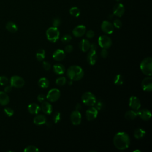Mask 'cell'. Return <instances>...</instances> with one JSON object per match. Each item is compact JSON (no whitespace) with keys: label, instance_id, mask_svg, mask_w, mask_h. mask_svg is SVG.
<instances>
[{"label":"cell","instance_id":"d6a6232c","mask_svg":"<svg viewBox=\"0 0 152 152\" xmlns=\"http://www.w3.org/2000/svg\"><path fill=\"white\" fill-rule=\"evenodd\" d=\"M66 83V78L64 77H61L56 80V84L59 86H62Z\"/></svg>","mask_w":152,"mask_h":152},{"label":"cell","instance_id":"60d3db41","mask_svg":"<svg viewBox=\"0 0 152 152\" xmlns=\"http://www.w3.org/2000/svg\"><path fill=\"white\" fill-rule=\"evenodd\" d=\"M43 67L46 71H49L50 69L51 66L49 62L45 61L43 62Z\"/></svg>","mask_w":152,"mask_h":152},{"label":"cell","instance_id":"ab89813d","mask_svg":"<svg viewBox=\"0 0 152 152\" xmlns=\"http://www.w3.org/2000/svg\"><path fill=\"white\" fill-rule=\"evenodd\" d=\"M60 24H61V20L59 18H55L52 21L53 27H58L60 25Z\"/></svg>","mask_w":152,"mask_h":152},{"label":"cell","instance_id":"4316f807","mask_svg":"<svg viewBox=\"0 0 152 152\" xmlns=\"http://www.w3.org/2000/svg\"><path fill=\"white\" fill-rule=\"evenodd\" d=\"M137 112L133 110H129L125 113V118L128 120H133L137 116Z\"/></svg>","mask_w":152,"mask_h":152},{"label":"cell","instance_id":"74e56055","mask_svg":"<svg viewBox=\"0 0 152 152\" xmlns=\"http://www.w3.org/2000/svg\"><path fill=\"white\" fill-rule=\"evenodd\" d=\"M113 26H114L116 28H121V27H122V21H121L120 20H119V19H115V20H114V21H113Z\"/></svg>","mask_w":152,"mask_h":152},{"label":"cell","instance_id":"7bdbcfd3","mask_svg":"<svg viewBox=\"0 0 152 152\" xmlns=\"http://www.w3.org/2000/svg\"><path fill=\"white\" fill-rule=\"evenodd\" d=\"M94 36V31L93 30H90L87 31V33H86V36H87V38L91 39V38L93 37Z\"/></svg>","mask_w":152,"mask_h":152},{"label":"cell","instance_id":"5bb4252c","mask_svg":"<svg viewBox=\"0 0 152 152\" xmlns=\"http://www.w3.org/2000/svg\"><path fill=\"white\" fill-rule=\"evenodd\" d=\"M125 12V8L123 4L121 3L116 4L113 8V13L115 15L121 17L123 15Z\"/></svg>","mask_w":152,"mask_h":152},{"label":"cell","instance_id":"1f68e13d","mask_svg":"<svg viewBox=\"0 0 152 152\" xmlns=\"http://www.w3.org/2000/svg\"><path fill=\"white\" fill-rule=\"evenodd\" d=\"M24 152H36V151H39V150L36 146L29 145L25 148V149L24 150Z\"/></svg>","mask_w":152,"mask_h":152},{"label":"cell","instance_id":"9c48e42d","mask_svg":"<svg viewBox=\"0 0 152 152\" xmlns=\"http://www.w3.org/2000/svg\"><path fill=\"white\" fill-rule=\"evenodd\" d=\"M11 86L16 88H21L24 85V80L23 78L18 75H14L10 80Z\"/></svg>","mask_w":152,"mask_h":152},{"label":"cell","instance_id":"f1b7e54d","mask_svg":"<svg viewBox=\"0 0 152 152\" xmlns=\"http://www.w3.org/2000/svg\"><path fill=\"white\" fill-rule=\"evenodd\" d=\"M36 59L39 61H42L45 57V52L43 49H39L36 53Z\"/></svg>","mask_w":152,"mask_h":152},{"label":"cell","instance_id":"c3c4849f","mask_svg":"<svg viewBox=\"0 0 152 152\" xmlns=\"http://www.w3.org/2000/svg\"><path fill=\"white\" fill-rule=\"evenodd\" d=\"M116 2H119L121 0H115Z\"/></svg>","mask_w":152,"mask_h":152},{"label":"cell","instance_id":"3957f363","mask_svg":"<svg viewBox=\"0 0 152 152\" xmlns=\"http://www.w3.org/2000/svg\"><path fill=\"white\" fill-rule=\"evenodd\" d=\"M140 69L142 72L148 76L152 74V59L151 57H147L144 59L140 64Z\"/></svg>","mask_w":152,"mask_h":152},{"label":"cell","instance_id":"e575fe53","mask_svg":"<svg viewBox=\"0 0 152 152\" xmlns=\"http://www.w3.org/2000/svg\"><path fill=\"white\" fill-rule=\"evenodd\" d=\"M72 39V37L69 34H65L61 38V41L64 43H67L69 42Z\"/></svg>","mask_w":152,"mask_h":152},{"label":"cell","instance_id":"f6af8a7d","mask_svg":"<svg viewBox=\"0 0 152 152\" xmlns=\"http://www.w3.org/2000/svg\"><path fill=\"white\" fill-rule=\"evenodd\" d=\"M45 99V96L43 94H39L37 96V100L40 102H43Z\"/></svg>","mask_w":152,"mask_h":152},{"label":"cell","instance_id":"836d02e7","mask_svg":"<svg viewBox=\"0 0 152 152\" xmlns=\"http://www.w3.org/2000/svg\"><path fill=\"white\" fill-rule=\"evenodd\" d=\"M94 105H95V107H96L97 110H101V109H102L104 107V106L103 102L102 100H98V101L96 100V102Z\"/></svg>","mask_w":152,"mask_h":152},{"label":"cell","instance_id":"7dc6e473","mask_svg":"<svg viewBox=\"0 0 152 152\" xmlns=\"http://www.w3.org/2000/svg\"><path fill=\"white\" fill-rule=\"evenodd\" d=\"M80 107H81V106H80V104H78L77 105V106H76V109H78L80 108Z\"/></svg>","mask_w":152,"mask_h":152},{"label":"cell","instance_id":"7402d4cb","mask_svg":"<svg viewBox=\"0 0 152 152\" xmlns=\"http://www.w3.org/2000/svg\"><path fill=\"white\" fill-rule=\"evenodd\" d=\"M28 110L31 114H37L40 110V107L36 103H31L28 106Z\"/></svg>","mask_w":152,"mask_h":152},{"label":"cell","instance_id":"277c9868","mask_svg":"<svg viewBox=\"0 0 152 152\" xmlns=\"http://www.w3.org/2000/svg\"><path fill=\"white\" fill-rule=\"evenodd\" d=\"M97 45L96 43H93L90 45V51L87 55V61L90 65H93L97 61V55L96 53L97 50Z\"/></svg>","mask_w":152,"mask_h":152},{"label":"cell","instance_id":"83f0119b","mask_svg":"<svg viewBox=\"0 0 152 152\" xmlns=\"http://www.w3.org/2000/svg\"><path fill=\"white\" fill-rule=\"evenodd\" d=\"M38 85L43 88H48L49 86V82L48 80L46 78H41L38 81Z\"/></svg>","mask_w":152,"mask_h":152},{"label":"cell","instance_id":"cb8c5ba5","mask_svg":"<svg viewBox=\"0 0 152 152\" xmlns=\"http://www.w3.org/2000/svg\"><path fill=\"white\" fill-rule=\"evenodd\" d=\"M5 27H6V29L11 33H15L18 30L17 26L14 22H12V21L8 22L6 24Z\"/></svg>","mask_w":152,"mask_h":152},{"label":"cell","instance_id":"ee69618b","mask_svg":"<svg viewBox=\"0 0 152 152\" xmlns=\"http://www.w3.org/2000/svg\"><path fill=\"white\" fill-rule=\"evenodd\" d=\"M73 50V47L72 45H68L67 46H65V50L66 52H68V53H69L71 52H72Z\"/></svg>","mask_w":152,"mask_h":152},{"label":"cell","instance_id":"ac0fdd59","mask_svg":"<svg viewBox=\"0 0 152 152\" xmlns=\"http://www.w3.org/2000/svg\"><path fill=\"white\" fill-rule=\"evenodd\" d=\"M52 57L55 61H61L65 58V53L63 50L57 49L53 52Z\"/></svg>","mask_w":152,"mask_h":152},{"label":"cell","instance_id":"8992f818","mask_svg":"<svg viewBox=\"0 0 152 152\" xmlns=\"http://www.w3.org/2000/svg\"><path fill=\"white\" fill-rule=\"evenodd\" d=\"M82 101L87 106H93L96 102V98L94 95L90 92L84 93L81 97Z\"/></svg>","mask_w":152,"mask_h":152},{"label":"cell","instance_id":"bcb514c9","mask_svg":"<svg viewBox=\"0 0 152 152\" xmlns=\"http://www.w3.org/2000/svg\"><path fill=\"white\" fill-rule=\"evenodd\" d=\"M12 86L10 85V86H7L5 88H4V91L5 93H10L11 91L12 90Z\"/></svg>","mask_w":152,"mask_h":152},{"label":"cell","instance_id":"30bf717a","mask_svg":"<svg viewBox=\"0 0 152 152\" xmlns=\"http://www.w3.org/2000/svg\"><path fill=\"white\" fill-rule=\"evenodd\" d=\"M70 119L72 124L74 125H78L80 124L81 122V115L78 110L72 112L70 115Z\"/></svg>","mask_w":152,"mask_h":152},{"label":"cell","instance_id":"7c38bea8","mask_svg":"<svg viewBox=\"0 0 152 152\" xmlns=\"http://www.w3.org/2000/svg\"><path fill=\"white\" fill-rule=\"evenodd\" d=\"M129 106L134 110H138L141 107V102L138 98L135 96H131L129 100Z\"/></svg>","mask_w":152,"mask_h":152},{"label":"cell","instance_id":"2e32d148","mask_svg":"<svg viewBox=\"0 0 152 152\" xmlns=\"http://www.w3.org/2000/svg\"><path fill=\"white\" fill-rule=\"evenodd\" d=\"M86 31V27L84 25H78L75 27L72 30V34L75 37L83 36Z\"/></svg>","mask_w":152,"mask_h":152},{"label":"cell","instance_id":"ffe728a7","mask_svg":"<svg viewBox=\"0 0 152 152\" xmlns=\"http://www.w3.org/2000/svg\"><path fill=\"white\" fill-rule=\"evenodd\" d=\"M90 42L87 39H83L80 43V48L81 49V50L84 52L88 51L90 49Z\"/></svg>","mask_w":152,"mask_h":152},{"label":"cell","instance_id":"4fadbf2b","mask_svg":"<svg viewBox=\"0 0 152 152\" xmlns=\"http://www.w3.org/2000/svg\"><path fill=\"white\" fill-rule=\"evenodd\" d=\"M101 28L102 31L107 34H112L113 31V25L109 21H104L101 24Z\"/></svg>","mask_w":152,"mask_h":152},{"label":"cell","instance_id":"b9f144b4","mask_svg":"<svg viewBox=\"0 0 152 152\" xmlns=\"http://www.w3.org/2000/svg\"><path fill=\"white\" fill-rule=\"evenodd\" d=\"M100 55L103 58H106L108 55V52L106 49H103L101 51Z\"/></svg>","mask_w":152,"mask_h":152},{"label":"cell","instance_id":"ba28073f","mask_svg":"<svg viewBox=\"0 0 152 152\" xmlns=\"http://www.w3.org/2000/svg\"><path fill=\"white\" fill-rule=\"evenodd\" d=\"M60 95H61V93L58 89L52 88L50 90L48 93L46 98L49 101L52 102H55L59 99Z\"/></svg>","mask_w":152,"mask_h":152},{"label":"cell","instance_id":"9a60e30c","mask_svg":"<svg viewBox=\"0 0 152 152\" xmlns=\"http://www.w3.org/2000/svg\"><path fill=\"white\" fill-rule=\"evenodd\" d=\"M97 114H98V111L96 107H90L86 111V118L87 119L88 121H93L97 118Z\"/></svg>","mask_w":152,"mask_h":152},{"label":"cell","instance_id":"e0dca14e","mask_svg":"<svg viewBox=\"0 0 152 152\" xmlns=\"http://www.w3.org/2000/svg\"><path fill=\"white\" fill-rule=\"evenodd\" d=\"M137 114L140 117V118L144 121H148L151 117V113L150 111L146 109H142L140 110L137 112Z\"/></svg>","mask_w":152,"mask_h":152},{"label":"cell","instance_id":"4dcf8cb0","mask_svg":"<svg viewBox=\"0 0 152 152\" xmlns=\"http://www.w3.org/2000/svg\"><path fill=\"white\" fill-rule=\"evenodd\" d=\"M124 83V78L121 74L116 75L114 78V83L116 85L119 86L122 84Z\"/></svg>","mask_w":152,"mask_h":152},{"label":"cell","instance_id":"5b68a950","mask_svg":"<svg viewBox=\"0 0 152 152\" xmlns=\"http://www.w3.org/2000/svg\"><path fill=\"white\" fill-rule=\"evenodd\" d=\"M47 39L51 42H55L59 37V31L57 27H49L46 32Z\"/></svg>","mask_w":152,"mask_h":152},{"label":"cell","instance_id":"484cf974","mask_svg":"<svg viewBox=\"0 0 152 152\" xmlns=\"http://www.w3.org/2000/svg\"><path fill=\"white\" fill-rule=\"evenodd\" d=\"M145 135V131L141 128H137L134 132V135L135 138L140 139L142 138Z\"/></svg>","mask_w":152,"mask_h":152},{"label":"cell","instance_id":"603a6c76","mask_svg":"<svg viewBox=\"0 0 152 152\" xmlns=\"http://www.w3.org/2000/svg\"><path fill=\"white\" fill-rule=\"evenodd\" d=\"M10 102V97L4 91H0V104L5 106Z\"/></svg>","mask_w":152,"mask_h":152},{"label":"cell","instance_id":"d590c367","mask_svg":"<svg viewBox=\"0 0 152 152\" xmlns=\"http://www.w3.org/2000/svg\"><path fill=\"white\" fill-rule=\"evenodd\" d=\"M9 80L8 78L5 76H0V85L5 86L8 84Z\"/></svg>","mask_w":152,"mask_h":152},{"label":"cell","instance_id":"8fae6325","mask_svg":"<svg viewBox=\"0 0 152 152\" xmlns=\"http://www.w3.org/2000/svg\"><path fill=\"white\" fill-rule=\"evenodd\" d=\"M141 87L145 91H151L152 90V78L148 77L143 79L141 82Z\"/></svg>","mask_w":152,"mask_h":152},{"label":"cell","instance_id":"f546056e","mask_svg":"<svg viewBox=\"0 0 152 152\" xmlns=\"http://www.w3.org/2000/svg\"><path fill=\"white\" fill-rule=\"evenodd\" d=\"M69 14L75 17H78L80 14V11L77 7H73L69 10Z\"/></svg>","mask_w":152,"mask_h":152},{"label":"cell","instance_id":"44dd1931","mask_svg":"<svg viewBox=\"0 0 152 152\" xmlns=\"http://www.w3.org/2000/svg\"><path fill=\"white\" fill-rule=\"evenodd\" d=\"M33 122L36 125H40L46 123V118L43 115H37L34 117L33 119Z\"/></svg>","mask_w":152,"mask_h":152},{"label":"cell","instance_id":"6da1fadb","mask_svg":"<svg viewBox=\"0 0 152 152\" xmlns=\"http://www.w3.org/2000/svg\"><path fill=\"white\" fill-rule=\"evenodd\" d=\"M113 144L118 150L126 149L130 144V138L126 132H119L114 136Z\"/></svg>","mask_w":152,"mask_h":152},{"label":"cell","instance_id":"d6986e66","mask_svg":"<svg viewBox=\"0 0 152 152\" xmlns=\"http://www.w3.org/2000/svg\"><path fill=\"white\" fill-rule=\"evenodd\" d=\"M42 110L47 115H50L52 112V106L48 102H43L41 104Z\"/></svg>","mask_w":152,"mask_h":152},{"label":"cell","instance_id":"f35d334b","mask_svg":"<svg viewBox=\"0 0 152 152\" xmlns=\"http://www.w3.org/2000/svg\"><path fill=\"white\" fill-rule=\"evenodd\" d=\"M61 113L58 112H56L53 115V121L55 123H58L61 119Z\"/></svg>","mask_w":152,"mask_h":152},{"label":"cell","instance_id":"7a4b0ae2","mask_svg":"<svg viewBox=\"0 0 152 152\" xmlns=\"http://www.w3.org/2000/svg\"><path fill=\"white\" fill-rule=\"evenodd\" d=\"M66 75L71 80L78 81L83 78L84 71L80 66L72 65L68 68Z\"/></svg>","mask_w":152,"mask_h":152},{"label":"cell","instance_id":"d4e9b609","mask_svg":"<svg viewBox=\"0 0 152 152\" xmlns=\"http://www.w3.org/2000/svg\"><path fill=\"white\" fill-rule=\"evenodd\" d=\"M65 68L64 66L61 64H55L53 66V71L57 74H62L65 72Z\"/></svg>","mask_w":152,"mask_h":152},{"label":"cell","instance_id":"52a82bcc","mask_svg":"<svg viewBox=\"0 0 152 152\" xmlns=\"http://www.w3.org/2000/svg\"><path fill=\"white\" fill-rule=\"evenodd\" d=\"M98 43L103 49H108L112 45V40L109 37L106 35H102L98 39Z\"/></svg>","mask_w":152,"mask_h":152},{"label":"cell","instance_id":"8d00e7d4","mask_svg":"<svg viewBox=\"0 0 152 152\" xmlns=\"http://www.w3.org/2000/svg\"><path fill=\"white\" fill-rule=\"evenodd\" d=\"M4 113H5V115L10 117L12 116L14 114V110L10 107H5L4 110Z\"/></svg>","mask_w":152,"mask_h":152}]
</instances>
